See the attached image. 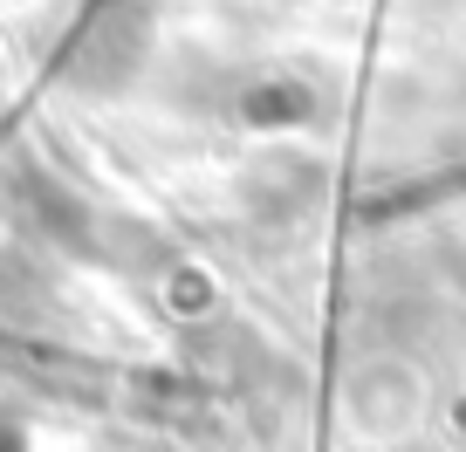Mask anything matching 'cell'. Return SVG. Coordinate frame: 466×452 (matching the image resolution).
I'll return each mask as SVG.
<instances>
[{
    "label": "cell",
    "instance_id": "1",
    "mask_svg": "<svg viewBox=\"0 0 466 452\" xmlns=\"http://www.w3.org/2000/svg\"><path fill=\"white\" fill-rule=\"evenodd\" d=\"M425 411H432V384L398 350H370L336 377V425L357 446H405Z\"/></svg>",
    "mask_w": 466,
    "mask_h": 452
}]
</instances>
